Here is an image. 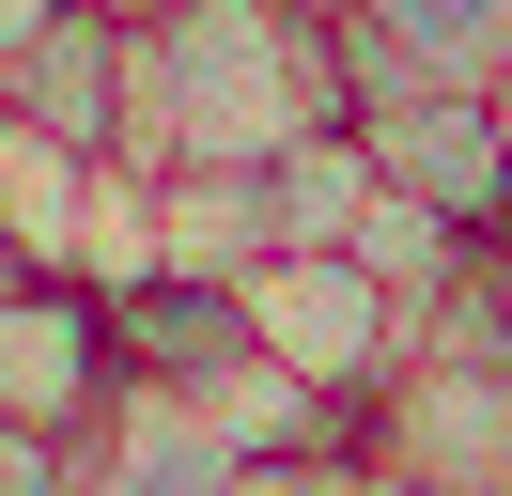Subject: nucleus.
<instances>
[{
    "mask_svg": "<svg viewBox=\"0 0 512 496\" xmlns=\"http://www.w3.org/2000/svg\"><path fill=\"white\" fill-rule=\"evenodd\" d=\"M311 124H342L326 0H125V186L249 171Z\"/></svg>",
    "mask_w": 512,
    "mask_h": 496,
    "instance_id": "f257e3e1",
    "label": "nucleus"
},
{
    "mask_svg": "<svg viewBox=\"0 0 512 496\" xmlns=\"http://www.w3.org/2000/svg\"><path fill=\"white\" fill-rule=\"evenodd\" d=\"M249 341L295 388H326L342 419H373V388L419 357V310L388 295L357 248H280V264H249Z\"/></svg>",
    "mask_w": 512,
    "mask_h": 496,
    "instance_id": "f03ea898",
    "label": "nucleus"
},
{
    "mask_svg": "<svg viewBox=\"0 0 512 496\" xmlns=\"http://www.w3.org/2000/svg\"><path fill=\"white\" fill-rule=\"evenodd\" d=\"M125 403V357H109V279L78 264H0V434H78Z\"/></svg>",
    "mask_w": 512,
    "mask_h": 496,
    "instance_id": "7ed1b4c3",
    "label": "nucleus"
},
{
    "mask_svg": "<svg viewBox=\"0 0 512 496\" xmlns=\"http://www.w3.org/2000/svg\"><path fill=\"white\" fill-rule=\"evenodd\" d=\"M357 450L404 465V481H435V496H512V357L497 341H419L373 388Z\"/></svg>",
    "mask_w": 512,
    "mask_h": 496,
    "instance_id": "20e7f679",
    "label": "nucleus"
},
{
    "mask_svg": "<svg viewBox=\"0 0 512 496\" xmlns=\"http://www.w3.org/2000/svg\"><path fill=\"white\" fill-rule=\"evenodd\" d=\"M357 155H373L388 202L450 217L466 248H497V233H512V140H497V93L404 78V93H373V109H357Z\"/></svg>",
    "mask_w": 512,
    "mask_h": 496,
    "instance_id": "39448f33",
    "label": "nucleus"
},
{
    "mask_svg": "<svg viewBox=\"0 0 512 496\" xmlns=\"http://www.w3.org/2000/svg\"><path fill=\"white\" fill-rule=\"evenodd\" d=\"M109 357H125V388H171V403H202L233 357H249V279L125 248V264H109Z\"/></svg>",
    "mask_w": 512,
    "mask_h": 496,
    "instance_id": "423d86ee",
    "label": "nucleus"
},
{
    "mask_svg": "<svg viewBox=\"0 0 512 496\" xmlns=\"http://www.w3.org/2000/svg\"><path fill=\"white\" fill-rule=\"evenodd\" d=\"M326 31H342V124L404 78H450V93L512 78V0H326Z\"/></svg>",
    "mask_w": 512,
    "mask_h": 496,
    "instance_id": "0eeeda50",
    "label": "nucleus"
},
{
    "mask_svg": "<svg viewBox=\"0 0 512 496\" xmlns=\"http://www.w3.org/2000/svg\"><path fill=\"white\" fill-rule=\"evenodd\" d=\"M0 109L32 124V140L94 155V171H125V0H63V16H47L32 47H16Z\"/></svg>",
    "mask_w": 512,
    "mask_h": 496,
    "instance_id": "6e6552de",
    "label": "nucleus"
},
{
    "mask_svg": "<svg viewBox=\"0 0 512 496\" xmlns=\"http://www.w3.org/2000/svg\"><path fill=\"white\" fill-rule=\"evenodd\" d=\"M78 496H233V450L171 388H125L94 434H78Z\"/></svg>",
    "mask_w": 512,
    "mask_h": 496,
    "instance_id": "1a4fd4ad",
    "label": "nucleus"
},
{
    "mask_svg": "<svg viewBox=\"0 0 512 496\" xmlns=\"http://www.w3.org/2000/svg\"><path fill=\"white\" fill-rule=\"evenodd\" d=\"M357 217H373V155H357V124H311V140L264 155V264H280V248H342Z\"/></svg>",
    "mask_w": 512,
    "mask_h": 496,
    "instance_id": "9d476101",
    "label": "nucleus"
},
{
    "mask_svg": "<svg viewBox=\"0 0 512 496\" xmlns=\"http://www.w3.org/2000/svg\"><path fill=\"white\" fill-rule=\"evenodd\" d=\"M0 496H78V450H47V434H0Z\"/></svg>",
    "mask_w": 512,
    "mask_h": 496,
    "instance_id": "9b49d317",
    "label": "nucleus"
},
{
    "mask_svg": "<svg viewBox=\"0 0 512 496\" xmlns=\"http://www.w3.org/2000/svg\"><path fill=\"white\" fill-rule=\"evenodd\" d=\"M326 496H435V481H404V465H373V450H342V465H326Z\"/></svg>",
    "mask_w": 512,
    "mask_h": 496,
    "instance_id": "f8f14e48",
    "label": "nucleus"
},
{
    "mask_svg": "<svg viewBox=\"0 0 512 496\" xmlns=\"http://www.w3.org/2000/svg\"><path fill=\"white\" fill-rule=\"evenodd\" d=\"M233 496H326V465H233Z\"/></svg>",
    "mask_w": 512,
    "mask_h": 496,
    "instance_id": "ddd939ff",
    "label": "nucleus"
},
{
    "mask_svg": "<svg viewBox=\"0 0 512 496\" xmlns=\"http://www.w3.org/2000/svg\"><path fill=\"white\" fill-rule=\"evenodd\" d=\"M47 16H63V0H0V78H16V47H32Z\"/></svg>",
    "mask_w": 512,
    "mask_h": 496,
    "instance_id": "4468645a",
    "label": "nucleus"
},
{
    "mask_svg": "<svg viewBox=\"0 0 512 496\" xmlns=\"http://www.w3.org/2000/svg\"><path fill=\"white\" fill-rule=\"evenodd\" d=\"M481 93H497V140H512V78H481Z\"/></svg>",
    "mask_w": 512,
    "mask_h": 496,
    "instance_id": "2eb2a0df",
    "label": "nucleus"
}]
</instances>
